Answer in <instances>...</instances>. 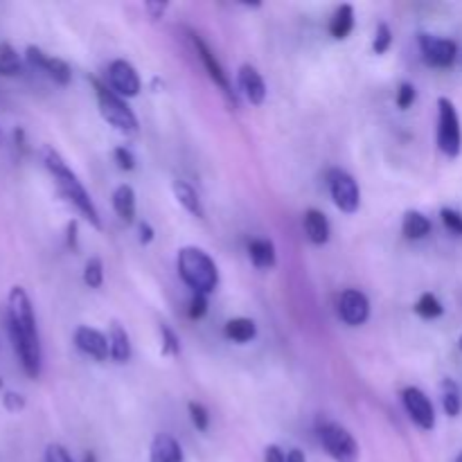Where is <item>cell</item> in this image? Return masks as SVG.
Here are the masks:
<instances>
[{
    "label": "cell",
    "mask_w": 462,
    "mask_h": 462,
    "mask_svg": "<svg viewBox=\"0 0 462 462\" xmlns=\"http://www.w3.org/2000/svg\"><path fill=\"white\" fill-rule=\"evenodd\" d=\"M302 226H305L307 239H310L311 244H316V246H323V244L329 242V221L320 210L310 208V210L305 212Z\"/></svg>",
    "instance_id": "cell-17"
},
{
    "label": "cell",
    "mask_w": 462,
    "mask_h": 462,
    "mask_svg": "<svg viewBox=\"0 0 462 462\" xmlns=\"http://www.w3.org/2000/svg\"><path fill=\"white\" fill-rule=\"evenodd\" d=\"M402 233L409 239H424L431 233V221L422 212L409 210L404 215V221H402Z\"/></svg>",
    "instance_id": "cell-23"
},
{
    "label": "cell",
    "mask_w": 462,
    "mask_h": 462,
    "mask_svg": "<svg viewBox=\"0 0 462 462\" xmlns=\"http://www.w3.org/2000/svg\"><path fill=\"white\" fill-rule=\"evenodd\" d=\"M287 462H307V458L300 449H291L287 454Z\"/></svg>",
    "instance_id": "cell-42"
},
{
    "label": "cell",
    "mask_w": 462,
    "mask_h": 462,
    "mask_svg": "<svg viewBox=\"0 0 462 462\" xmlns=\"http://www.w3.org/2000/svg\"><path fill=\"white\" fill-rule=\"evenodd\" d=\"M108 84H111L113 93L120 95V97H135L140 93L138 72L125 59H116L108 66Z\"/></svg>",
    "instance_id": "cell-11"
},
{
    "label": "cell",
    "mask_w": 462,
    "mask_h": 462,
    "mask_svg": "<svg viewBox=\"0 0 462 462\" xmlns=\"http://www.w3.org/2000/svg\"><path fill=\"white\" fill-rule=\"evenodd\" d=\"M68 248H70V251H77V248H79V244H77V221H70V224H68Z\"/></svg>",
    "instance_id": "cell-40"
},
{
    "label": "cell",
    "mask_w": 462,
    "mask_h": 462,
    "mask_svg": "<svg viewBox=\"0 0 462 462\" xmlns=\"http://www.w3.org/2000/svg\"><path fill=\"white\" fill-rule=\"evenodd\" d=\"M189 36H192V43L194 48H197V54L199 59L203 61V66H206L208 75L212 77V81H215L217 86H219L221 90H224L226 95H230V81H228V75L224 72V68H221V63L217 61V57L212 54V50L208 48L206 43H203V39L199 34H194V32H189Z\"/></svg>",
    "instance_id": "cell-15"
},
{
    "label": "cell",
    "mask_w": 462,
    "mask_h": 462,
    "mask_svg": "<svg viewBox=\"0 0 462 462\" xmlns=\"http://www.w3.org/2000/svg\"><path fill=\"white\" fill-rule=\"evenodd\" d=\"M161 334H162V355L167 356H179L180 355V341L165 323H161Z\"/></svg>",
    "instance_id": "cell-30"
},
{
    "label": "cell",
    "mask_w": 462,
    "mask_h": 462,
    "mask_svg": "<svg viewBox=\"0 0 462 462\" xmlns=\"http://www.w3.org/2000/svg\"><path fill=\"white\" fill-rule=\"evenodd\" d=\"M442 406H445V413L449 418H456L460 413V393L451 379L442 382Z\"/></svg>",
    "instance_id": "cell-26"
},
{
    "label": "cell",
    "mask_w": 462,
    "mask_h": 462,
    "mask_svg": "<svg viewBox=\"0 0 462 462\" xmlns=\"http://www.w3.org/2000/svg\"><path fill=\"white\" fill-rule=\"evenodd\" d=\"M420 48H422L424 61L436 68H449L458 54V45L454 41L431 34H420Z\"/></svg>",
    "instance_id": "cell-9"
},
{
    "label": "cell",
    "mask_w": 462,
    "mask_h": 462,
    "mask_svg": "<svg viewBox=\"0 0 462 462\" xmlns=\"http://www.w3.org/2000/svg\"><path fill=\"white\" fill-rule=\"evenodd\" d=\"M43 162H45V167H48L50 174H52V179H54V183H57L61 197L66 199V201L70 203V206L75 208L81 217H86V219H88L95 228L97 230L102 228V219H99V212H97V208H95L93 199L88 197V192L84 189L81 180L77 179L75 171L66 165V161H63V158L59 156L52 147H45L43 149Z\"/></svg>",
    "instance_id": "cell-2"
},
{
    "label": "cell",
    "mask_w": 462,
    "mask_h": 462,
    "mask_svg": "<svg viewBox=\"0 0 462 462\" xmlns=\"http://www.w3.org/2000/svg\"><path fill=\"white\" fill-rule=\"evenodd\" d=\"M93 86H95V95H97L99 113H102L104 120H106L113 129L120 131V134H126V135L138 134V117H135V113L131 111L129 104H126L120 95L113 93L111 88H106L99 79H93Z\"/></svg>",
    "instance_id": "cell-4"
},
{
    "label": "cell",
    "mask_w": 462,
    "mask_h": 462,
    "mask_svg": "<svg viewBox=\"0 0 462 462\" xmlns=\"http://www.w3.org/2000/svg\"><path fill=\"white\" fill-rule=\"evenodd\" d=\"M328 180H329V192H332V199L334 203H337L338 210L347 212V215L359 210L361 206L359 185H356V180L352 179L347 171L332 170L329 171Z\"/></svg>",
    "instance_id": "cell-7"
},
{
    "label": "cell",
    "mask_w": 462,
    "mask_h": 462,
    "mask_svg": "<svg viewBox=\"0 0 462 462\" xmlns=\"http://www.w3.org/2000/svg\"><path fill=\"white\" fill-rule=\"evenodd\" d=\"M149 462H183V447L167 433H158L149 449Z\"/></svg>",
    "instance_id": "cell-16"
},
{
    "label": "cell",
    "mask_w": 462,
    "mask_h": 462,
    "mask_svg": "<svg viewBox=\"0 0 462 462\" xmlns=\"http://www.w3.org/2000/svg\"><path fill=\"white\" fill-rule=\"evenodd\" d=\"M25 59L34 68L43 70L45 75L50 77V79L57 81L59 86H68V84H70L72 72H70V66H68V63L63 61V59L50 57V54H45L43 50L36 48V45H30V48L25 50Z\"/></svg>",
    "instance_id": "cell-10"
},
{
    "label": "cell",
    "mask_w": 462,
    "mask_h": 462,
    "mask_svg": "<svg viewBox=\"0 0 462 462\" xmlns=\"http://www.w3.org/2000/svg\"><path fill=\"white\" fill-rule=\"evenodd\" d=\"M319 438L323 449L337 462L359 460V445L346 427L337 422H323L319 427Z\"/></svg>",
    "instance_id": "cell-5"
},
{
    "label": "cell",
    "mask_w": 462,
    "mask_h": 462,
    "mask_svg": "<svg viewBox=\"0 0 462 462\" xmlns=\"http://www.w3.org/2000/svg\"><path fill=\"white\" fill-rule=\"evenodd\" d=\"M179 273L183 282L194 293H208L215 291L219 287V271H217L215 260L208 255L203 248L197 246H185L179 251Z\"/></svg>",
    "instance_id": "cell-3"
},
{
    "label": "cell",
    "mask_w": 462,
    "mask_h": 462,
    "mask_svg": "<svg viewBox=\"0 0 462 462\" xmlns=\"http://www.w3.org/2000/svg\"><path fill=\"white\" fill-rule=\"evenodd\" d=\"M171 189H174L176 201H179L180 206H183L185 210L189 212V215L197 217V219H206V210H203V203H201V199H199L197 189H194L192 185H188L185 180H174Z\"/></svg>",
    "instance_id": "cell-18"
},
{
    "label": "cell",
    "mask_w": 462,
    "mask_h": 462,
    "mask_svg": "<svg viewBox=\"0 0 462 462\" xmlns=\"http://www.w3.org/2000/svg\"><path fill=\"white\" fill-rule=\"evenodd\" d=\"M7 329L18 361L27 377L39 379L41 374V343L36 332V316L25 289L14 287L7 300Z\"/></svg>",
    "instance_id": "cell-1"
},
{
    "label": "cell",
    "mask_w": 462,
    "mask_h": 462,
    "mask_svg": "<svg viewBox=\"0 0 462 462\" xmlns=\"http://www.w3.org/2000/svg\"><path fill=\"white\" fill-rule=\"evenodd\" d=\"M440 217H442V224H445L447 228L451 230V233L462 235V217H460V212L445 208V210L440 212Z\"/></svg>",
    "instance_id": "cell-34"
},
{
    "label": "cell",
    "mask_w": 462,
    "mask_h": 462,
    "mask_svg": "<svg viewBox=\"0 0 462 462\" xmlns=\"http://www.w3.org/2000/svg\"><path fill=\"white\" fill-rule=\"evenodd\" d=\"M438 147L445 156L456 158L462 149V134H460V120L458 111H456L454 102L447 97L438 99Z\"/></svg>",
    "instance_id": "cell-6"
},
{
    "label": "cell",
    "mask_w": 462,
    "mask_h": 462,
    "mask_svg": "<svg viewBox=\"0 0 462 462\" xmlns=\"http://www.w3.org/2000/svg\"><path fill=\"white\" fill-rule=\"evenodd\" d=\"M338 316L352 328H359L370 316V300L359 289H347L338 298Z\"/></svg>",
    "instance_id": "cell-12"
},
{
    "label": "cell",
    "mask_w": 462,
    "mask_h": 462,
    "mask_svg": "<svg viewBox=\"0 0 462 462\" xmlns=\"http://www.w3.org/2000/svg\"><path fill=\"white\" fill-rule=\"evenodd\" d=\"M415 97H418V93H415V86L409 84V81H404V84L400 86V90H397V106L400 108H409L411 104L415 102Z\"/></svg>",
    "instance_id": "cell-33"
},
{
    "label": "cell",
    "mask_w": 462,
    "mask_h": 462,
    "mask_svg": "<svg viewBox=\"0 0 462 462\" xmlns=\"http://www.w3.org/2000/svg\"><path fill=\"white\" fill-rule=\"evenodd\" d=\"M72 341H75L77 350L84 352L86 356H90L95 361H106L111 356V343H108V338L102 332H97V329L88 328V325L77 328Z\"/></svg>",
    "instance_id": "cell-13"
},
{
    "label": "cell",
    "mask_w": 462,
    "mask_h": 462,
    "mask_svg": "<svg viewBox=\"0 0 462 462\" xmlns=\"http://www.w3.org/2000/svg\"><path fill=\"white\" fill-rule=\"evenodd\" d=\"M415 311H418V316H422V319H438V316H442V311H445V307H442V302L438 300L433 293H422L420 296V300L415 302Z\"/></svg>",
    "instance_id": "cell-27"
},
{
    "label": "cell",
    "mask_w": 462,
    "mask_h": 462,
    "mask_svg": "<svg viewBox=\"0 0 462 462\" xmlns=\"http://www.w3.org/2000/svg\"><path fill=\"white\" fill-rule=\"evenodd\" d=\"M402 402H404L406 413L411 415V420H413L420 429L431 431V429L436 427V409H433L427 393L420 391V388L415 386H409L402 393Z\"/></svg>",
    "instance_id": "cell-8"
},
{
    "label": "cell",
    "mask_w": 462,
    "mask_h": 462,
    "mask_svg": "<svg viewBox=\"0 0 462 462\" xmlns=\"http://www.w3.org/2000/svg\"><path fill=\"white\" fill-rule=\"evenodd\" d=\"M45 462H75V460L70 458L66 447L48 445V449H45Z\"/></svg>",
    "instance_id": "cell-37"
},
{
    "label": "cell",
    "mask_w": 462,
    "mask_h": 462,
    "mask_svg": "<svg viewBox=\"0 0 462 462\" xmlns=\"http://www.w3.org/2000/svg\"><path fill=\"white\" fill-rule=\"evenodd\" d=\"M144 9H147L149 16H152L153 21H156V18H161L162 14H165L167 3H153V0H149V3H144Z\"/></svg>",
    "instance_id": "cell-39"
},
{
    "label": "cell",
    "mask_w": 462,
    "mask_h": 462,
    "mask_svg": "<svg viewBox=\"0 0 462 462\" xmlns=\"http://www.w3.org/2000/svg\"><path fill=\"white\" fill-rule=\"evenodd\" d=\"M224 334L235 343H248L257 337V328L251 319H233L226 323Z\"/></svg>",
    "instance_id": "cell-24"
},
{
    "label": "cell",
    "mask_w": 462,
    "mask_h": 462,
    "mask_svg": "<svg viewBox=\"0 0 462 462\" xmlns=\"http://www.w3.org/2000/svg\"><path fill=\"white\" fill-rule=\"evenodd\" d=\"M0 140H3V131H0Z\"/></svg>",
    "instance_id": "cell-46"
},
{
    "label": "cell",
    "mask_w": 462,
    "mask_h": 462,
    "mask_svg": "<svg viewBox=\"0 0 462 462\" xmlns=\"http://www.w3.org/2000/svg\"><path fill=\"white\" fill-rule=\"evenodd\" d=\"M113 156H116V162L120 170L131 171L135 167V156L126 147H117L116 152H113Z\"/></svg>",
    "instance_id": "cell-35"
},
{
    "label": "cell",
    "mask_w": 462,
    "mask_h": 462,
    "mask_svg": "<svg viewBox=\"0 0 462 462\" xmlns=\"http://www.w3.org/2000/svg\"><path fill=\"white\" fill-rule=\"evenodd\" d=\"M0 386H3V382H0Z\"/></svg>",
    "instance_id": "cell-47"
},
{
    "label": "cell",
    "mask_w": 462,
    "mask_h": 462,
    "mask_svg": "<svg viewBox=\"0 0 462 462\" xmlns=\"http://www.w3.org/2000/svg\"><path fill=\"white\" fill-rule=\"evenodd\" d=\"M3 406L9 411V413H21L25 409V397L18 395V393H5L3 397Z\"/></svg>",
    "instance_id": "cell-36"
},
{
    "label": "cell",
    "mask_w": 462,
    "mask_h": 462,
    "mask_svg": "<svg viewBox=\"0 0 462 462\" xmlns=\"http://www.w3.org/2000/svg\"><path fill=\"white\" fill-rule=\"evenodd\" d=\"M189 319L199 320L208 314V298L203 293H194L192 300H189Z\"/></svg>",
    "instance_id": "cell-32"
},
{
    "label": "cell",
    "mask_w": 462,
    "mask_h": 462,
    "mask_svg": "<svg viewBox=\"0 0 462 462\" xmlns=\"http://www.w3.org/2000/svg\"><path fill=\"white\" fill-rule=\"evenodd\" d=\"M352 30H355V9H352V5H341L329 21V34L343 41L350 36Z\"/></svg>",
    "instance_id": "cell-22"
},
{
    "label": "cell",
    "mask_w": 462,
    "mask_h": 462,
    "mask_svg": "<svg viewBox=\"0 0 462 462\" xmlns=\"http://www.w3.org/2000/svg\"><path fill=\"white\" fill-rule=\"evenodd\" d=\"M264 462H287V456L278 445H269L264 449Z\"/></svg>",
    "instance_id": "cell-38"
},
{
    "label": "cell",
    "mask_w": 462,
    "mask_h": 462,
    "mask_svg": "<svg viewBox=\"0 0 462 462\" xmlns=\"http://www.w3.org/2000/svg\"><path fill=\"white\" fill-rule=\"evenodd\" d=\"M189 420H192V424L197 427V431H208V427H210V413H208V409L203 404H199V402H189Z\"/></svg>",
    "instance_id": "cell-29"
},
{
    "label": "cell",
    "mask_w": 462,
    "mask_h": 462,
    "mask_svg": "<svg viewBox=\"0 0 462 462\" xmlns=\"http://www.w3.org/2000/svg\"><path fill=\"white\" fill-rule=\"evenodd\" d=\"M391 43H393V32H391V27H388L386 23H382V25L377 27V34H374V43H373L374 54L388 52V48H391Z\"/></svg>",
    "instance_id": "cell-31"
},
{
    "label": "cell",
    "mask_w": 462,
    "mask_h": 462,
    "mask_svg": "<svg viewBox=\"0 0 462 462\" xmlns=\"http://www.w3.org/2000/svg\"><path fill=\"white\" fill-rule=\"evenodd\" d=\"M456 462H462V454L458 456V458H456Z\"/></svg>",
    "instance_id": "cell-44"
},
{
    "label": "cell",
    "mask_w": 462,
    "mask_h": 462,
    "mask_svg": "<svg viewBox=\"0 0 462 462\" xmlns=\"http://www.w3.org/2000/svg\"><path fill=\"white\" fill-rule=\"evenodd\" d=\"M113 210L125 224H134L135 219V192L131 185H120L113 192Z\"/></svg>",
    "instance_id": "cell-20"
},
{
    "label": "cell",
    "mask_w": 462,
    "mask_h": 462,
    "mask_svg": "<svg viewBox=\"0 0 462 462\" xmlns=\"http://www.w3.org/2000/svg\"><path fill=\"white\" fill-rule=\"evenodd\" d=\"M23 72L21 54L12 48L9 43H0V75L3 77H16Z\"/></svg>",
    "instance_id": "cell-25"
},
{
    "label": "cell",
    "mask_w": 462,
    "mask_h": 462,
    "mask_svg": "<svg viewBox=\"0 0 462 462\" xmlns=\"http://www.w3.org/2000/svg\"><path fill=\"white\" fill-rule=\"evenodd\" d=\"M84 282L90 289H99L104 284V264L99 257H90L88 264L84 266Z\"/></svg>",
    "instance_id": "cell-28"
},
{
    "label": "cell",
    "mask_w": 462,
    "mask_h": 462,
    "mask_svg": "<svg viewBox=\"0 0 462 462\" xmlns=\"http://www.w3.org/2000/svg\"><path fill=\"white\" fill-rule=\"evenodd\" d=\"M140 242L143 244L153 242V228L147 224V221H143V224H140Z\"/></svg>",
    "instance_id": "cell-41"
},
{
    "label": "cell",
    "mask_w": 462,
    "mask_h": 462,
    "mask_svg": "<svg viewBox=\"0 0 462 462\" xmlns=\"http://www.w3.org/2000/svg\"><path fill=\"white\" fill-rule=\"evenodd\" d=\"M108 343H111V356L116 364H126L131 359V341L126 329L120 323H111V334H108Z\"/></svg>",
    "instance_id": "cell-21"
},
{
    "label": "cell",
    "mask_w": 462,
    "mask_h": 462,
    "mask_svg": "<svg viewBox=\"0 0 462 462\" xmlns=\"http://www.w3.org/2000/svg\"><path fill=\"white\" fill-rule=\"evenodd\" d=\"M460 350H462V337H460Z\"/></svg>",
    "instance_id": "cell-45"
},
{
    "label": "cell",
    "mask_w": 462,
    "mask_h": 462,
    "mask_svg": "<svg viewBox=\"0 0 462 462\" xmlns=\"http://www.w3.org/2000/svg\"><path fill=\"white\" fill-rule=\"evenodd\" d=\"M248 257L257 269H273L278 255H275V244L271 239H253L248 244Z\"/></svg>",
    "instance_id": "cell-19"
},
{
    "label": "cell",
    "mask_w": 462,
    "mask_h": 462,
    "mask_svg": "<svg viewBox=\"0 0 462 462\" xmlns=\"http://www.w3.org/2000/svg\"><path fill=\"white\" fill-rule=\"evenodd\" d=\"M237 84H239V90H242L244 97H246L248 102L255 104V106L264 104L266 84H264V79H262L260 72H257L251 63H244V66L239 68Z\"/></svg>",
    "instance_id": "cell-14"
},
{
    "label": "cell",
    "mask_w": 462,
    "mask_h": 462,
    "mask_svg": "<svg viewBox=\"0 0 462 462\" xmlns=\"http://www.w3.org/2000/svg\"><path fill=\"white\" fill-rule=\"evenodd\" d=\"M81 462H97V458H95V454H93V451H88V454L84 456V460H81Z\"/></svg>",
    "instance_id": "cell-43"
}]
</instances>
